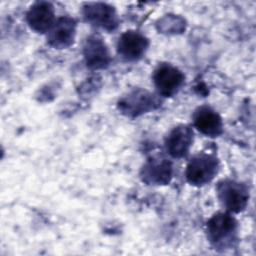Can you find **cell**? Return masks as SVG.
<instances>
[{
	"mask_svg": "<svg viewBox=\"0 0 256 256\" xmlns=\"http://www.w3.org/2000/svg\"><path fill=\"white\" fill-rule=\"evenodd\" d=\"M184 74L171 64L159 65L153 74L154 85L158 93L164 97H171L178 92L184 82Z\"/></svg>",
	"mask_w": 256,
	"mask_h": 256,
	"instance_id": "obj_4",
	"label": "cell"
},
{
	"mask_svg": "<svg viewBox=\"0 0 256 256\" xmlns=\"http://www.w3.org/2000/svg\"><path fill=\"white\" fill-rule=\"evenodd\" d=\"M206 229L209 241L216 247H223L234 239L237 222L230 212H219L209 219Z\"/></svg>",
	"mask_w": 256,
	"mask_h": 256,
	"instance_id": "obj_3",
	"label": "cell"
},
{
	"mask_svg": "<svg viewBox=\"0 0 256 256\" xmlns=\"http://www.w3.org/2000/svg\"><path fill=\"white\" fill-rule=\"evenodd\" d=\"M193 143V130L187 125L175 127L167 136L165 146L167 152L174 158H181L188 154Z\"/></svg>",
	"mask_w": 256,
	"mask_h": 256,
	"instance_id": "obj_10",
	"label": "cell"
},
{
	"mask_svg": "<svg viewBox=\"0 0 256 256\" xmlns=\"http://www.w3.org/2000/svg\"><path fill=\"white\" fill-rule=\"evenodd\" d=\"M84 58L88 67L93 69L105 68L109 65L111 57L105 42L99 36L92 35L87 38L84 49Z\"/></svg>",
	"mask_w": 256,
	"mask_h": 256,
	"instance_id": "obj_11",
	"label": "cell"
},
{
	"mask_svg": "<svg viewBox=\"0 0 256 256\" xmlns=\"http://www.w3.org/2000/svg\"><path fill=\"white\" fill-rule=\"evenodd\" d=\"M219 162L216 156L198 153L193 156L186 167V179L191 185L202 186L209 183L218 173Z\"/></svg>",
	"mask_w": 256,
	"mask_h": 256,
	"instance_id": "obj_1",
	"label": "cell"
},
{
	"mask_svg": "<svg viewBox=\"0 0 256 256\" xmlns=\"http://www.w3.org/2000/svg\"><path fill=\"white\" fill-rule=\"evenodd\" d=\"M84 17L88 22L106 30H113L118 25L115 9L105 3H88L85 5Z\"/></svg>",
	"mask_w": 256,
	"mask_h": 256,
	"instance_id": "obj_9",
	"label": "cell"
},
{
	"mask_svg": "<svg viewBox=\"0 0 256 256\" xmlns=\"http://www.w3.org/2000/svg\"><path fill=\"white\" fill-rule=\"evenodd\" d=\"M193 123L199 132L209 137H217L223 131L220 115L208 106H201L194 112Z\"/></svg>",
	"mask_w": 256,
	"mask_h": 256,
	"instance_id": "obj_12",
	"label": "cell"
},
{
	"mask_svg": "<svg viewBox=\"0 0 256 256\" xmlns=\"http://www.w3.org/2000/svg\"><path fill=\"white\" fill-rule=\"evenodd\" d=\"M27 23L30 28L38 33H46L54 25L55 10L49 2H36L27 12Z\"/></svg>",
	"mask_w": 256,
	"mask_h": 256,
	"instance_id": "obj_7",
	"label": "cell"
},
{
	"mask_svg": "<svg viewBox=\"0 0 256 256\" xmlns=\"http://www.w3.org/2000/svg\"><path fill=\"white\" fill-rule=\"evenodd\" d=\"M158 104L153 94L143 89H136L120 100L119 109L126 115L135 117L153 110Z\"/></svg>",
	"mask_w": 256,
	"mask_h": 256,
	"instance_id": "obj_5",
	"label": "cell"
},
{
	"mask_svg": "<svg viewBox=\"0 0 256 256\" xmlns=\"http://www.w3.org/2000/svg\"><path fill=\"white\" fill-rule=\"evenodd\" d=\"M76 23L67 16L56 19L54 25L48 32L47 40L49 45L57 49H64L69 47L75 38Z\"/></svg>",
	"mask_w": 256,
	"mask_h": 256,
	"instance_id": "obj_8",
	"label": "cell"
},
{
	"mask_svg": "<svg viewBox=\"0 0 256 256\" xmlns=\"http://www.w3.org/2000/svg\"><path fill=\"white\" fill-rule=\"evenodd\" d=\"M148 39L138 31L130 30L123 33L117 43L119 55L126 61H136L146 52Z\"/></svg>",
	"mask_w": 256,
	"mask_h": 256,
	"instance_id": "obj_6",
	"label": "cell"
},
{
	"mask_svg": "<svg viewBox=\"0 0 256 256\" xmlns=\"http://www.w3.org/2000/svg\"><path fill=\"white\" fill-rule=\"evenodd\" d=\"M141 177L148 184H167L172 177V165L165 158H152L142 168Z\"/></svg>",
	"mask_w": 256,
	"mask_h": 256,
	"instance_id": "obj_13",
	"label": "cell"
},
{
	"mask_svg": "<svg viewBox=\"0 0 256 256\" xmlns=\"http://www.w3.org/2000/svg\"><path fill=\"white\" fill-rule=\"evenodd\" d=\"M217 195L220 203L230 213H239L245 209L249 192L244 184L225 179L217 185Z\"/></svg>",
	"mask_w": 256,
	"mask_h": 256,
	"instance_id": "obj_2",
	"label": "cell"
}]
</instances>
